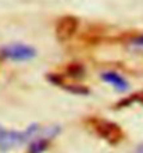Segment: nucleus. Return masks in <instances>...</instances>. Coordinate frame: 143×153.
<instances>
[{
    "label": "nucleus",
    "instance_id": "f257e3e1",
    "mask_svg": "<svg viewBox=\"0 0 143 153\" xmlns=\"http://www.w3.org/2000/svg\"><path fill=\"white\" fill-rule=\"evenodd\" d=\"M90 128L95 131L100 138H103L104 141H107L108 143H118L119 141H122L124 132L121 127L118 124H115L113 121L108 120H102V118H90L89 120Z\"/></svg>",
    "mask_w": 143,
    "mask_h": 153
},
{
    "label": "nucleus",
    "instance_id": "f03ea898",
    "mask_svg": "<svg viewBox=\"0 0 143 153\" xmlns=\"http://www.w3.org/2000/svg\"><path fill=\"white\" fill-rule=\"evenodd\" d=\"M0 54L4 59H8L13 61H28L36 56V50L28 45L16 43L3 48L0 50Z\"/></svg>",
    "mask_w": 143,
    "mask_h": 153
},
{
    "label": "nucleus",
    "instance_id": "7ed1b4c3",
    "mask_svg": "<svg viewBox=\"0 0 143 153\" xmlns=\"http://www.w3.org/2000/svg\"><path fill=\"white\" fill-rule=\"evenodd\" d=\"M78 29V20L75 17H63L56 25V36L60 40H68L75 35Z\"/></svg>",
    "mask_w": 143,
    "mask_h": 153
},
{
    "label": "nucleus",
    "instance_id": "20e7f679",
    "mask_svg": "<svg viewBox=\"0 0 143 153\" xmlns=\"http://www.w3.org/2000/svg\"><path fill=\"white\" fill-rule=\"evenodd\" d=\"M102 79L106 81L107 84H110L118 92H127L128 89H129V85H128L127 79H124L119 74L114 73V71H106V73H103L102 74Z\"/></svg>",
    "mask_w": 143,
    "mask_h": 153
},
{
    "label": "nucleus",
    "instance_id": "39448f33",
    "mask_svg": "<svg viewBox=\"0 0 143 153\" xmlns=\"http://www.w3.org/2000/svg\"><path fill=\"white\" fill-rule=\"evenodd\" d=\"M49 142L50 141L46 139V138H38V139H33V141L29 143L28 153H43L44 150L47 149Z\"/></svg>",
    "mask_w": 143,
    "mask_h": 153
},
{
    "label": "nucleus",
    "instance_id": "423d86ee",
    "mask_svg": "<svg viewBox=\"0 0 143 153\" xmlns=\"http://www.w3.org/2000/svg\"><path fill=\"white\" fill-rule=\"evenodd\" d=\"M133 45H135V46H139V48H143V36L136 38V39L133 40Z\"/></svg>",
    "mask_w": 143,
    "mask_h": 153
},
{
    "label": "nucleus",
    "instance_id": "0eeeda50",
    "mask_svg": "<svg viewBox=\"0 0 143 153\" xmlns=\"http://www.w3.org/2000/svg\"><path fill=\"white\" fill-rule=\"evenodd\" d=\"M136 153H143V145H140L138 149H136Z\"/></svg>",
    "mask_w": 143,
    "mask_h": 153
}]
</instances>
